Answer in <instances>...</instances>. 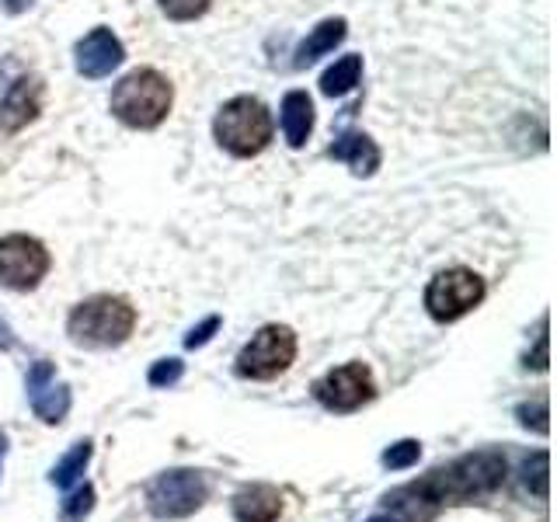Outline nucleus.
I'll list each match as a JSON object with an SVG mask.
<instances>
[{
    "label": "nucleus",
    "mask_w": 557,
    "mask_h": 522,
    "mask_svg": "<svg viewBox=\"0 0 557 522\" xmlns=\"http://www.w3.org/2000/svg\"><path fill=\"white\" fill-rule=\"evenodd\" d=\"M418 460H422V443L418 439H400L391 449H383V457H380V463L387 470H408Z\"/></svg>",
    "instance_id": "nucleus-21"
},
{
    "label": "nucleus",
    "mask_w": 557,
    "mask_h": 522,
    "mask_svg": "<svg viewBox=\"0 0 557 522\" xmlns=\"http://www.w3.org/2000/svg\"><path fill=\"white\" fill-rule=\"evenodd\" d=\"M519 481L533 498H540V501L547 498V487H550V457H547V449H536L533 457L522 463Z\"/></svg>",
    "instance_id": "nucleus-19"
},
{
    "label": "nucleus",
    "mask_w": 557,
    "mask_h": 522,
    "mask_svg": "<svg viewBox=\"0 0 557 522\" xmlns=\"http://www.w3.org/2000/svg\"><path fill=\"white\" fill-rule=\"evenodd\" d=\"M174 87L164 74H157L150 66H139L126 74L112 91L109 109L112 115L129 129H157L171 112Z\"/></svg>",
    "instance_id": "nucleus-3"
},
{
    "label": "nucleus",
    "mask_w": 557,
    "mask_h": 522,
    "mask_svg": "<svg viewBox=\"0 0 557 522\" xmlns=\"http://www.w3.org/2000/svg\"><path fill=\"white\" fill-rule=\"evenodd\" d=\"M185 376V362L182 359H161V362H153L150 365V373H147V383L157 390H164V387H174Z\"/></svg>",
    "instance_id": "nucleus-24"
},
{
    "label": "nucleus",
    "mask_w": 557,
    "mask_h": 522,
    "mask_svg": "<svg viewBox=\"0 0 557 522\" xmlns=\"http://www.w3.org/2000/svg\"><path fill=\"white\" fill-rule=\"evenodd\" d=\"M157 4H161V11L171 17V22H196V17H202L209 11L213 0H157Z\"/></svg>",
    "instance_id": "nucleus-22"
},
{
    "label": "nucleus",
    "mask_w": 557,
    "mask_h": 522,
    "mask_svg": "<svg viewBox=\"0 0 557 522\" xmlns=\"http://www.w3.org/2000/svg\"><path fill=\"white\" fill-rule=\"evenodd\" d=\"M4 457H8V432L0 428V470H4Z\"/></svg>",
    "instance_id": "nucleus-29"
},
{
    "label": "nucleus",
    "mask_w": 557,
    "mask_h": 522,
    "mask_svg": "<svg viewBox=\"0 0 557 522\" xmlns=\"http://www.w3.org/2000/svg\"><path fill=\"white\" fill-rule=\"evenodd\" d=\"M136 331V307L126 296L98 293L77 303L66 318V335L81 348H119Z\"/></svg>",
    "instance_id": "nucleus-2"
},
{
    "label": "nucleus",
    "mask_w": 557,
    "mask_h": 522,
    "mask_svg": "<svg viewBox=\"0 0 557 522\" xmlns=\"http://www.w3.org/2000/svg\"><path fill=\"white\" fill-rule=\"evenodd\" d=\"M95 457V443L91 439H81L74 443V449L66 452V457L49 470V484H57V487H70V484H77L84 477V470L87 463H91Z\"/></svg>",
    "instance_id": "nucleus-18"
},
{
    "label": "nucleus",
    "mask_w": 557,
    "mask_h": 522,
    "mask_svg": "<svg viewBox=\"0 0 557 522\" xmlns=\"http://www.w3.org/2000/svg\"><path fill=\"white\" fill-rule=\"evenodd\" d=\"M220 324H223V321H220V313H209V318H206L202 324H196V327H191L188 335H185V348H202V345L220 331Z\"/></svg>",
    "instance_id": "nucleus-25"
},
{
    "label": "nucleus",
    "mask_w": 557,
    "mask_h": 522,
    "mask_svg": "<svg viewBox=\"0 0 557 522\" xmlns=\"http://www.w3.org/2000/svg\"><path fill=\"white\" fill-rule=\"evenodd\" d=\"M327 157H331V161H345L348 167H352V174H359V178H373L380 161H383L380 147L366 133H345V136H338L335 144L327 147Z\"/></svg>",
    "instance_id": "nucleus-14"
},
{
    "label": "nucleus",
    "mask_w": 557,
    "mask_h": 522,
    "mask_svg": "<svg viewBox=\"0 0 557 522\" xmlns=\"http://www.w3.org/2000/svg\"><path fill=\"white\" fill-rule=\"evenodd\" d=\"M516 418H519L522 428H530L536 435H547V428H550V422H547V397H536L533 405H519Z\"/></svg>",
    "instance_id": "nucleus-23"
},
{
    "label": "nucleus",
    "mask_w": 557,
    "mask_h": 522,
    "mask_svg": "<svg viewBox=\"0 0 557 522\" xmlns=\"http://www.w3.org/2000/svg\"><path fill=\"white\" fill-rule=\"evenodd\" d=\"M283 136H286V144L293 150H300L307 147V139L313 133V101L307 91H289L283 98Z\"/></svg>",
    "instance_id": "nucleus-16"
},
{
    "label": "nucleus",
    "mask_w": 557,
    "mask_h": 522,
    "mask_svg": "<svg viewBox=\"0 0 557 522\" xmlns=\"http://www.w3.org/2000/svg\"><path fill=\"white\" fill-rule=\"evenodd\" d=\"M52 269V258L39 237L8 234L0 237V286L14 293H28L42 283Z\"/></svg>",
    "instance_id": "nucleus-8"
},
{
    "label": "nucleus",
    "mask_w": 557,
    "mask_h": 522,
    "mask_svg": "<svg viewBox=\"0 0 557 522\" xmlns=\"http://www.w3.org/2000/svg\"><path fill=\"white\" fill-rule=\"evenodd\" d=\"M359 77H362V57H342L335 66H327L324 70V77H321V95H327V98H342V95H348L352 87L359 84Z\"/></svg>",
    "instance_id": "nucleus-17"
},
{
    "label": "nucleus",
    "mask_w": 557,
    "mask_h": 522,
    "mask_svg": "<svg viewBox=\"0 0 557 522\" xmlns=\"http://www.w3.org/2000/svg\"><path fill=\"white\" fill-rule=\"evenodd\" d=\"M213 136L231 157H258L272 144V112L251 95L231 98L213 119Z\"/></svg>",
    "instance_id": "nucleus-4"
},
{
    "label": "nucleus",
    "mask_w": 557,
    "mask_h": 522,
    "mask_svg": "<svg viewBox=\"0 0 557 522\" xmlns=\"http://www.w3.org/2000/svg\"><path fill=\"white\" fill-rule=\"evenodd\" d=\"M206 498H209L206 477L199 470H188V467L164 470V474H157L147 487V509L161 522H178V519L196 515L206 505Z\"/></svg>",
    "instance_id": "nucleus-5"
},
{
    "label": "nucleus",
    "mask_w": 557,
    "mask_h": 522,
    "mask_svg": "<svg viewBox=\"0 0 557 522\" xmlns=\"http://www.w3.org/2000/svg\"><path fill=\"white\" fill-rule=\"evenodd\" d=\"M42 112V80L39 77H17L8 95L0 98V133H22L28 122Z\"/></svg>",
    "instance_id": "nucleus-12"
},
{
    "label": "nucleus",
    "mask_w": 557,
    "mask_h": 522,
    "mask_svg": "<svg viewBox=\"0 0 557 522\" xmlns=\"http://www.w3.org/2000/svg\"><path fill=\"white\" fill-rule=\"evenodd\" d=\"M370 522H400V519L397 515H373Z\"/></svg>",
    "instance_id": "nucleus-30"
},
{
    "label": "nucleus",
    "mask_w": 557,
    "mask_h": 522,
    "mask_svg": "<svg viewBox=\"0 0 557 522\" xmlns=\"http://www.w3.org/2000/svg\"><path fill=\"white\" fill-rule=\"evenodd\" d=\"M313 397H318L321 408H327V411L352 414L376 397V380L366 362H345L313 383Z\"/></svg>",
    "instance_id": "nucleus-9"
},
{
    "label": "nucleus",
    "mask_w": 557,
    "mask_h": 522,
    "mask_svg": "<svg viewBox=\"0 0 557 522\" xmlns=\"http://www.w3.org/2000/svg\"><path fill=\"white\" fill-rule=\"evenodd\" d=\"M283 492L272 484H244L234 495L231 509L237 522H278L283 515Z\"/></svg>",
    "instance_id": "nucleus-13"
},
{
    "label": "nucleus",
    "mask_w": 557,
    "mask_h": 522,
    "mask_svg": "<svg viewBox=\"0 0 557 522\" xmlns=\"http://www.w3.org/2000/svg\"><path fill=\"white\" fill-rule=\"evenodd\" d=\"M28 4H32V0H4V8H8L11 14H22Z\"/></svg>",
    "instance_id": "nucleus-28"
},
{
    "label": "nucleus",
    "mask_w": 557,
    "mask_h": 522,
    "mask_svg": "<svg viewBox=\"0 0 557 522\" xmlns=\"http://www.w3.org/2000/svg\"><path fill=\"white\" fill-rule=\"evenodd\" d=\"M345 35H348V22H345V17H324V22L313 28L300 46H296L293 66L296 70H307L310 63H318L321 57H327V52H335V46L345 42Z\"/></svg>",
    "instance_id": "nucleus-15"
},
{
    "label": "nucleus",
    "mask_w": 557,
    "mask_h": 522,
    "mask_svg": "<svg viewBox=\"0 0 557 522\" xmlns=\"http://www.w3.org/2000/svg\"><path fill=\"white\" fill-rule=\"evenodd\" d=\"M98 495H95V484H81L77 492H70L66 501L60 505V519L63 522H84L87 515L95 512Z\"/></svg>",
    "instance_id": "nucleus-20"
},
{
    "label": "nucleus",
    "mask_w": 557,
    "mask_h": 522,
    "mask_svg": "<svg viewBox=\"0 0 557 522\" xmlns=\"http://www.w3.org/2000/svg\"><path fill=\"white\" fill-rule=\"evenodd\" d=\"M296 359V335L286 324H265L255 331L251 341L237 352V376L244 380H275L283 376Z\"/></svg>",
    "instance_id": "nucleus-6"
},
{
    "label": "nucleus",
    "mask_w": 557,
    "mask_h": 522,
    "mask_svg": "<svg viewBox=\"0 0 557 522\" xmlns=\"http://www.w3.org/2000/svg\"><path fill=\"white\" fill-rule=\"evenodd\" d=\"M509 477V460L498 449H478L435 467L422 481H411L414 492L429 498L435 509L443 505H474L487 495H495Z\"/></svg>",
    "instance_id": "nucleus-1"
},
{
    "label": "nucleus",
    "mask_w": 557,
    "mask_h": 522,
    "mask_svg": "<svg viewBox=\"0 0 557 522\" xmlns=\"http://www.w3.org/2000/svg\"><path fill=\"white\" fill-rule=\"evenodd\" d=\"M25 387H28L32 411H35V418H39L42 425H60L63 418L70 414L74 394H70L66 383H57V370H52V362H46V359L32 362Z\"/></svg>",
    "instance_id": "nucleus-10"
},
{
    "label": "nucleus",
    "mask_w": 557,
    "mask_h": 522,
    "mask_svg": "<svg viewBox=\"0 0 557 522\" xmlns=\"http://www.w3.org/2000/svg\"><path fill=\"white\" fill-rule=\"evenodd\" d=\"M484 278L478 272L470 269H446L432 278V283L425 286V310L432 321L440 324H453L467 318L470 310L481 307L484 300Z\"/></svg>",
    "instance_id": "nucleus-7"
},
{
    "label": "nucleus",
    "mask_w": 557,
    "mask_h": 522,
    "mask_svg": "<svg viewBox=\"0 0 557 522\" xmlns=\"http://www.w3.org/2000/svg\"><path fill=\"white\" fill-rule=\"evenodd\" d=\"M527 370H547V318L540 321V335H536V348L533 356H527Z\"/></svg>",
    "instance_id": "nucleus-26"
},
{
    "label": "nucleus",
    "mask_w": 557,
    "mask_h": 522,
    "mask_svg": "<svg viewBox=\"0 0 557 522\" xmlns=\"http://www.w3.org/2000/svg\"><path fill=\"white\" fill-rule=\"evenodd\" d=\"M17 338H14V331L8 327V321H0V352H8V348H14Z\"/></svg>",
    "instance_id": "nucleus-27"
},
{
    "label": "nucleus",
    "mask_w": 557,
    "mask_h": 522,
    "mask_svg": "<svg viewBox=\"0 0 557 522\" xmlns=\"http://www.w3.org/2000/svg\"><path fill=\"white\" fill-rule=\"evenodd\" d=\"M122 60H126V46L119 42V35L112 28H91L74 49V66L87 80L109 77L112 70L122 66Z\"/></svg>",
    "instance_id": "nucleus-11"
}]
</instances>
